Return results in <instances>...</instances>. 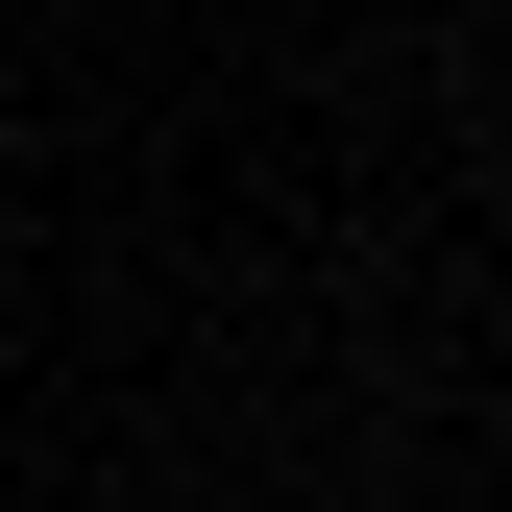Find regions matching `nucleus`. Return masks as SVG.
<instances>
[]
</instances>
